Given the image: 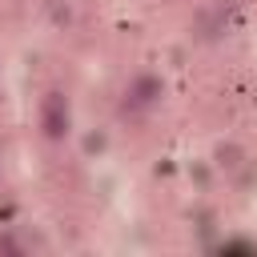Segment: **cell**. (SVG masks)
I'll list each match as a JSON object with an SVG mask.
<instances>
[{
	"label": "cell",
	"instance_id": "3",
	"mask_svg": "<svg viewBox=\"0 0 257 257\" xmlns=\"http://www.w3.org/2000/svg\"><path fill=\"white\" fill-rule=\"evenodd\" d=\"M209 161H213V169H221V173H241L245 161H249V153H245L241 141H217Z\"/></svg>",
	"mask_w": 257,
	"mask_h": 257
},
{
	"label": "cell",
	"instance_id": "4",
	"mask_svg": "<svg viewBox=\"0 0 257 257\" xmlns=\"http://www.w3.org/2000/svg\"><path fill=\"white\" fill-rule=\"evenodd\" d=\"M80 153L84 157H104L108 153V128H88L80 137Z\"/></svg>",
	"mask_w": 257,
	"mask_h": 257
},
{
	"label": "cell",
	"instance_id": "2",
	"mask_svg": "<svg viewBox=\"0 0 257 257\" xmlns=\"http://www.w3.org/2000/svg\"><path fill=\"white\" fill-rule=\"evenodd\" d=\"M165 100V80H161V72H137L133 80H128V88H124V104L133 108V112H149V108H157Z\"/></svg>",
	"mask_w": 257,
	"mask_h": 257
},
{
	"label": "cell",
	"instance_id": "5",
	"mask_svg": "<svg viewBox=\"0 0 257 257\" xmlns=\"http://www.w3.org/2000/svg\"><path fill=\"white\" fill-rule=\"evenodd\" d=\"M0 253H20V241L4 233V237H0Z\"/></svg>",
	"mask_w": 257,
	"mask_h": 257
},
{
	"label": "cell",
	"instance_id": "1",
	"mask_svg": "<svg viewBox=\"0 0 257 257\" xmlns=\"http://www.w3.org/2000/svg\"><path fill=\"white\" fill-rule=\"evenodd\" d=\"M36 128L48 145H64L72 137V108H68V96L64 92H44L40 96V108H36Z\"/></svg>",
	"mask_w": 257,
	"mask_h": 257
}]
</instances>
